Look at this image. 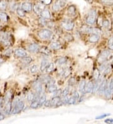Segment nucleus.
Listing matches in <instances>:
<instances>
[{
	"label": "nucleus",
	"mask_w": 113,
	"mask_h": 124,
	"mask_svg": "<svg viewBox=\"0 0 113 124\" xmlns=\"http://www.w3.org/2000/svg\"><path fill=\"white\" fill-rule=\"evenodd\" d=\"M97 19V12L94 9H91L87 13V15L86 18V23L88 24H94L96 23Z\"/></svg>",
	"instance_id": "1"
},
{
	"label": "nucleus",
	"mask_w": 113,
	"mask_h": 124,
	"mask_svg": "<svg viewBox=\"0 0 113 124\" xmlns=\"http://www.w3.org/2000/svg\"><path fill=\"white\" fill-rule=\"evenodd\" d=\"M0 41L5 46H10L11 45V35L6 32H2L0 33Z\"/></svg>",
	"instance_id": "2"
},
{
	"label": "nucleus",
	"mask_w": 113,
	"mask_h": 124,
	"mask_svg": "<svg viewBox=\"0 0 113 124\" xmlns=\"http://www.w3.org/2000/svg\"><path fill=\"white\" fill-rule=\"evenodd\" d=\"M53 33L52 31H50V30L48 29H43V30H41L38 35L39 36L41 39H48L51 38V37L52 36Z\"/></svg>",
	"instance_id": "3"
},
{
	"label": "nucleus",
	"mask_w": 113,
	"mask_h": 124,
	"mask_svg": "<svg viewBox=\"0 0 113 124\" xmlns=\"http://www.w3.org/2000/svg\"><path fill=\"white\" fill-rule=\"evenodd\" d=\"M25 106L24 102L22 100H17L16 103L15 104L13 109L12 110V114H19L20 112H21Z\"/></svg>",
	"instance_id": "4"
},
{
	"label": "nucleus",
	"mask_w": 113,
	"mask_h": 124,
	"mask_svg": "<svg viewBox=\"0 0 113 124\" xmlns=\"http://www.w3.org/2000/svg\"><path fill=\"white\" fill-rule=\"evenodd\" d=\"M60 26L63 29L67 31L72 30L74 27V23L71 21H63L61 22Z\"/></svg>",
	"instance_id": "5"
},
{
	"label": "nucleus",
	"mask_w": 113,
	"mask_h": 124,
	"mask_svg": "<svg viewBox=\"0 0 113 124\" xmlns=\"http://www.w3.org/2000/svg\"><path fill=\"white\" fill-rule=\"evenodd\" d=\"M67 3L64 0H57L53 5V9L55 11H57L61 8H63L66 5Z\"/></svg>",
	"instance_id": "6"
},
{
	"label": "nucleus",
	"mask_w": 113,
	"mask_h": 124,
	"mask_svg": "<svg viewBox=\"0 0 113 124\" xmlns=\"http://www.w3.org/2000/svg\"><path fill=\"white\" fill-rule=\"evenodd\" d=\"M109 55H110V52L109 50H104L100 54V56L98 58V62L100 63H103L107 60Z\"/></svg>",
	"instance_id": "7"
},
{
	"label": "nucleus",
	"mask_w": 113,
	"mask_h": 124,
	"mask_svg": "<svg viewBox=\"0 0 113 124\" xmlns=\"http://www.w3.org/2000/svg\"><path fill=\"white\" fill-rule=\"evenodd\" d=\"M33 9L35 13L37 14V15H40L41 12L45 9V5L43 3H36L34 5Z\"/></svg>",
	"instance_id": "8"
},
{
	"label": "nucleus",
	"mask_w": 113,
	"mask_h": 124,
	"mask_svg": "<svg viewBox=\"0 0 113 124\" xmlns=\"http://www.w3.org/2000/svg\"><path fill=\"white\" fill-rule=\"evenodd\" d=\"M52 80V78L50 76L48 75H43L41 76L40 77V82L42 83L50 84Z\"/></svg>",
	"instance_id": "9"
},
{
	"label": "nucleus",
	"mask_w": 113,
	"mask_h": 124,
	"mask_svg": "<svg viewBox=\"0 0 113 124\" xmlns=\"http://www.w3.org/2000/svg\"><path fill=\"white\" fill-rule=\"evenodd\" d=\"M94 83L90 81L87 83H86V87H85V92L86 93H91L94 91Z\"/></svg>",
	"instance_id": "10"
},
{
	"label": "nucleus",
	"mask_w": 113,
	"mask_h": 124,
	"mask_svg": "<svg viewBox=\"0 0 113 124\" xmlns=\"http://www.w3.org/2000/svg\"><path fill=\"white\" fill-rule=\"evenodd\" d=\"M50 107L51 106H59L61 105L62 101H61L60 97H54L52 98V100H50Z\"/></svg>",
	"instance_id": "11"
},
{
	"label": "nucleus",
	"mask_w": 113,
	"mask_h": 124,
	"mask_svg": "<svg viewBox=\"0 0 113 124\" xmlns=\"http://www.w3.org/2000/svg\"><path fill=\"white\" fill-rule=\"evenodd\" d=\"M41 83H42L40 82H35L33 83V88L36 91L38 95L41 94V93L42 92V86Z\"/></svg>",
	"instance_id": "12"
},
{
	"label": "nucleus",
	"mask_w": 113,
	"mask_h": 124,
	"mask_svg": "<svg viewBox=\"0 0 113 124\" xmlns=\"http://www.w3.org/2000/svg\"><path fill=\"white\" fill-rule=\"evenodd\" d=\"M15 54L18 57L20 58H23L25 56H27V53L26 52L25 50H23V49L21 48H18L16 49L15 50V52H14Z\"/></svg>",
	"instance_id": "13"
},
{
	"label": "nucleus",
	"mask_w": 113,
	"mask_h": 124,
	"mask_svg": "<svg viewBox=\"0 0 113 124\" xmlns=\"http://www.w3.org/2000/svg\"><path fill=\"white\" fill-rule=\"evenodd\" d=\"M28 50L32 53H36V52H39L40 47L36 43H31L28 46Z\"/></svg>",
	"instance_id": "14"
},
{
	"label": "nucleus",
	"mask_w": 113,
	"mask_h": 124,
	"mask_svg": "<svg viewBox=\"0 0 113 124\" xmlns=\"http://www.w3.org/2000/svg\"><path fill=\"white\" fill-rule=\"evenodd\" d=\"M106 87H107V81H106L105 80H104L101 82V84H100L99 87H98V89H97L98 92H99L100 93H104Z\"/></svg>",
	"instance_id": "15"
},
{
	"label": "nucleus",
	"mask_w": 113,
	"mask_h": 124,
	"mask_svg": "<svg viewBox=\"0 0 113 124\" xmlns=\"http://www.w3.org/2000/svg\"><path fill=\"white\" fill-rule=\"evenodd\" d=\"M99 34L97 33H92L90 35V36H89V40L90 43H95L98 42V41L99 40Z\"/></svg>",
	"instance_id": "16"
},
{
	"label": "nucleus",
	"mask_w": 113,
	"mask_h": 124,
	"mask_svg": "<svg viewBox=\"0 0 113 124\" xmlns=\"http://www.w3.org/2000/svg\"><path fill=\"white\" fill-rule=\"evenodd\" d=\"M11 101L10 100L9 101H6V103H5V114L8 115L11 113Z\"/></svg>",
	"instance_id": "17"
},
{
	"label": "nucleus",
	"mask_w": 113,
	"mask_h": 124,
	"mask_svg": "<svg viewBox=\"0 0 113 124\" xmlns=\"http://www.w3.org/2000/svg\"><path fill=\"white\" fill-rule=\"evenodd\" d=\"M68 15L70 16H74L76 15L77 14V10H76V8L74 6L72 5V6H70L69 8H68L67 10Z\"/></svg>",
	"instance_id": "18"
},
{
	"label": "nucleus",
	"mask_w": 113,
	"mask_h": 124,
	"mask_svg": "<svg viewBox=\"0 0 113 124\" xmlns=\"http://www.w3.org/2000/svg\"><path fill=\"white\" fill-rule=\"evenodd\" d=\"M21 8L25 11L30 12L32 9V5L30 3H23L21 5Z\"/></svg>",
	"instance_id": "19"
},
{
	"label": "nucleus",
	"mask_w": 113,
	"mask_h": 124,
	"mask_svg": "<svg viewBox=\"0 0 113 124\" xmlns=\"http://www.w3.org/2000/svg\"><path fill=\"white\" fill-rule=\"evenodd\" d=\"M41 17L45 20H48V19H50L51 18V15H50V11L48 10V9H44L40 13Z\"/></svg>",
	"instance_id": "20"
},
{
	"label": "nucleus",
	"mask_w": 113,
	"mask_h": 124,
	"mask_svg": "<svg viewBox=\"0 0 113 124\" xmlns=\"http://www.w3.org/2000/svg\"><path fill=\"white\" fill-rule=\"evenodd\" d=\"M50 48L53 50H59L62 48V45L59 41H53L50 45Z\"/></svg>",
	"instance_id": "21"
},
{
	"label": "nucleus",
	"mask_w": 113,
	"mask_h": 124,
	"mask_svg": "<svg viewBox=\"0 0 113 124\" xmlns=\"http://www.w3.org/2000/svg\"><path fill=\"white\" fill-rule=\"evenodd\" d=\"M39 52L43 53V54H46V55H50L51 54V50L46 46H43L42 48H40Z\"/></svg>",
	"instance_id": "22"
},
{
	"label": "nucleus",
	"mask_w": 113,
	"mask_h": 124,
	"mask_svg": "<svg viewBox=\"0 0 113 124\" xmlns=\"http://www.w3.org/2000/svg\"><path fill=\"white\" fill-rule=\"evenodd\" d=\"M86 82L85 80H82L78 85V91L80 93H82L85 90V87H86Z\"/></svg>",
	"instance_id": "23"
},
{
	"label": "nucleus",
	"mask_w": 113,
	"mask_h": 124,
	"mask_svg": "<svg viewBox=\"0 0 113 124\" xmlns=\"http://www.w3.org/2000/svg\"><path fill=\"white\" fill-rule=\"evenodd\" d=\"M48 64V62L46 60H43L41 62V65H40V70L42 71H45V69L47 68V65Z\"/></svg>",
	"instance_id": "24"
},
{
	"label": "nucleus",
	"mask_w": 113,
	"mask_h": 124,
	"mask_svg": "<svg viewBox=\"0 0 113 124\" xmlns=\"http://www.w3.org/2000/svg\"><path fill=\"white\" fill-rule=\"evenodd\" d=\"M57 90V85H55L53 83V84H50L49 86H48V92L50 93H53L54 92H55L56 90Z\"/></svg>",
	"instance_id": "25"
},
{
	"label": "nucleus",
	"mask_w": 113,
	"mask_h": 124,
	"mask_svg": "<svg viewBox=\"0 0 113 124\" xmlns=\"http://www.w3.org/2000/svg\"><path fill=\"white\" fill-rule=\"evenodd\" d=\"M53 69H54V64H53V63H50L47 65V68L45 69V71L49 73L52 72L53 70Z\"/></svg>",
	"instance_id": "26"
},
{
	"label": "nucleus",
	"mask_w": 113,
	"mask_h": 124,
	"mask_svg": "<svg viewBox=\"0 0 113 124\" xmlns=\"http://www.w3.org/2000/svg\"><path fill=\"white\" fill-rule=\"evenodd\" d=\"M46 98H47V97H46V95L45 93L42 94L40 96V97L39 98V100H38L40 106H42L45 103V102L46 101Z\"/></svg>",
	"instance_id": "27"
},
{
	"label": "nucleus",
	"mask_w": 113,
	"mask_h": 124,
	"mask_svg": "<svg viewBox=\"0 0 113 124\" xmlns=\"http://www.w3.org/2000/svg\"><path fill=\"white\" fill-rule=\"evenodd\" d=\"M32 62V58L30 56H25V57L22 58L21 59V62L24 64H29Z\"/></svg>",
	"instance_id": "28"
},
{
	"label": "nucleus",
	"mask_w": 113,
	"mask_h": 124,
	"mask_svg": "<svg viewBox=\"0 0 113 124\" xmlns=\"http://www.w3.org/2000/svg\"><path fill=\"white\" fill-rule=\"evenodd\" d=\"M8 3L5 0H1L0 1V9L1 10H5L7 8Z\"/></svg>",
	"instance_id": "29"
},
{
	"label": "nucleus",
	"mask_w": 113,
	"mask_h": 124,
	"mask_svg": "<svg viewBox=\"0 0 113 124\" xmlns=\"http://www.w3.org/2000/svg\"><path fill=\"white\" fill-rule=\"evenodd\" d=\"M67 62V58L65 57H60L59 58H58L56 61V62L57 63V64L59 65H63V64L66 63Z\"/></svg>",
	"instance_id": "30"
},
{
	"label": "nucleus",
	"mask_w": 113,
	"mask_h": 124,
	"mask_svg": "<svg viewBox=\"0 0 113 124\" xmlns=\"http://www.w3.org/2000/svg\"><path fill=\"white\" fill-rule=\"evenodd\" d=\"M35 95L32 92H29L27 94V97H26V98L28 101H31L32 102V101L35 100Z\"/></svg>",
	"instance_id": "31"
},
{
	"label": "nucleus",
	"mask_w": 113,
	"mask_h": 124,
	"mask_svg": "<svg viewBox=\"0 0 113 124\" xmlns=\"http://www.w3.org/2000/svg\"><path fill=\"white\" fill-rule=\"evenodd\" d=\"M8 16L5 13L0 12V20L6 22L8 21Z\"/></svg>",
	"instance_id": "32"
},
{
	"label": "nucleus",
	"mask_w": 113,
	"mask_h": 124,
	"mask_svg": "<svg viewBox=\"0 0 113 124\" xmlns=\"http://www.w3.org/2000/svg\"><path fill=\"white\" fill-rule=\"evenodd\" d=\"M30 107H31L32 108H33V109L37 108L38 107H40L39 102H38V100H33V101H32V103H31V105H30Z\"/></svg>",
	"instance_id": "33"
},
{
	"label": "nucleus",
	"mask_w": 113,
	"mask_h": 124,
	"mask_svg": "<svg viewBox=\"0 0 113 124\" xmlns=\"http://www.w3.org/2000/svg\"><path fill=\"white\" fill-rule=\"evenodd\" d=\"M17 13L18 14V15H19L21 17H23L25 16V11L22 9V8H18L17 9Z\"/></svg>",
	"instance_id": "34"
},
{
	"label": "nucleus",
	"mask_w": 113,
	"mask_h": 124,
	"mask_svg": "<svg viewBox=\"0 0 113 124\" xmlns=\"http://www.w3.org/2000/svg\"><path fill=\"white\" fill-rule=\"evenodd\" d=\"M38 66L36 65H32V67H30V71L31 73H35L38 71Z\"/></svg>",
	"instance_id": "35"
},
{
	"label": "nucleus",
	"mask_w": 113,
	"mask_h": 124,
	"mask_svg": "<svg viewBox=\"0 0 113 124\" xmlns=\"http://www.w3.org/2000/svg\"><path fill=\"white\" fill-rule=\"evenodd\" d=\"M70 74V70L69 69H65L62 70V75L64 77H67Z\"/></svg>",
	"instance_id": "36"
},
{
	"label": "nucleus",
	"mask_w": 113,
	"mask_h": 124,
	"mask_svg": "<svg viewBox=\"0 0 113 124\" xmlns=\"http://www.w3.org/2000/svg\"><path fill=\"white\" fill-rule=\"evenodd\" d=\"M69 92H70V90L69 88H68V87H66L65 89L63 90V91L62 92V96L63 97H65L66 96H68L69 93Z\"/></svg>",
	"instance_id": "37"
},
{
	"label": "nucleus",
	"mask_w": 113,
	"mask_h": 124,
	"mask_svg": "<svg viewBox=\"0 0 113 124\" xmlns=\"http://www.w3.org/2000/svg\"><path fill=\"white\" fill-rule=\"evenodd\" d=\"M75 83H76V80H75V78L74 77L70 78L69 79V85H70V86L74 85L75 84Z\"/></svg>",
	"instance_id": "38"
},
{
	"label": "nucleus",
	"mask_w": 113,
	"mask_h": 124,
	"mask_svg": "<svg viewBox=\"0 0 113 124\" xmlns=\"http://www.w3.org/2000/svg\"><path fill=\"white\" fill-rule=\"evenodd\" d=\"M101 2L104 3V4H105V5H113V0H101Z\"/></svg>",
	"instance_id": "39"
},
{
	"label": "nucleus",
	"mask_w": 113,
	"mask_h": 124,
	"mask_svg": "<svg viewBox=\"0 0 113 124\" xmlns=\"http://www.w3.org/2000/svg\"><path fill=\"white\" fill-rule=\"evenodd\" d=\"M109 24H110L109 21L107 20H105L104 21H103V24H102V25H103V27L104 28H108L109 26Z\"/></svg>",
	"instance_id": "40"
},
{
	"label": "nucleus",
	"mask_w": 113,
	"mask_h": 124,
	"mask_svg": "<svg viewBox=\"0 0 113 124\" xmlns=\"http://www.w3.org/2000/svg\"><path fill=\"white\" fill-rule=\"evenodd\" d=\"M62 90L60 89H59V90H57L55 91V92H54V94H53V95H54V97H59V96L60 95H62Z\"/></svg>",
	"instance_id": "41"
},
{
	"label": "nucleus",
	"mask_w": 113,
	"mask_h": 124,
	"mask_svg": "<svg viewBox=\"0 0 113 124\" xmlns=\"http://www.w3.org/2000/svg\"><path fill=\"white\" fill-rule=\"evenodd\" d=\"M109 90H110L111 93L113 94V78L111 79L110 83H109Z\"/></svg>",
	"instance_id": "42"
},
{
	"label": "nucleus",
	"mask_w": 113,
	"mask_h": 124,
	"mask_svg": "<svg viewBox=\"0 0 113 124\" xmlns=\"http://www.w3.org/2000/svg\"><path fill=\"white\" fill-rule=\"evenodd\" d=\"M94 77L95 78V79L97 80L99 79V72L97 70H96L94 72Z\"/></svg>",
	"instance_id": "43"
},
{
	"label": "nucleus",
	"mask_w": 113,
	"mask_h": 124,
	"mask_svg": "<svg viewBox=\"0 0 113 124\" xmlns=\"http://www.w3.org/2000/svg\"><path fill=\"white\" fill-rule=\"evenodd\" d=\"M109 115H110V114H103V115H101L99 116H96V119H101V118H105L106 116H109Z\"/></svg>",
	"instance_id": "44"
},
{
	"label": "nucleus",
	"mask_w": 113,
	"mask_h": 124,
	"mask_svg": "<svg viewBox=\"0 0 113 124\" xmlns=\"http://www.w3.org/2000/svg\"><path fill=\"white\" fill-rule=\"evenodd\" d=\"M39 23H40V24H42V25H46V24H47V23H46V20L43 18H40Z\"/></svg>",
	"instance_id": "45"
},
{
	"label": "nucleus",
	"mask_w": 113,
	"mask_h": 124,
	"mask_svg": "<svg viewBox=\"0 0 113 124\" xmlns=\"http://www.w3.org/2000/svg\"><path fill=\"white\" fill-rule=\"evenodd\" d=\"M40 1L43 5H50L52 2V0H40Z\"/></svg>",
	"instance_id": "46"
},
{
	"label": "nucleus",
	"mask_w": 113,
	"mask_h": 124,
	"mask_svg": "<svg viewBox=\"0 0 113 124\" xmlns=\"http://www.w3.org/2000/svg\"><path fill=\"white\" fill-rule=\"evenodd\" d=\"M105 122L107 124H113V119L112 118H107L105 120Z\"/></svg>",
	"instance_id": "47"
},
{
	"label": "nucleus",
	"mask_w": 113,
	"mask_h": 124,
	"mask_svg": "<svg viewBox=\"0 0 113 124\" xmlns=\"http://www.w3.org/2000/svg\"><path fill=\"white\" fill-rule=\"evenodd\" d=\"M45 106L47 107H50V101H46L45 102Z\"/></svg>",
	"instance_id": "48"
},
{
	"label": "nucleus",
	"mask_w": 113,
	"mask_h": 124,
	"mask_svg": "<svg viewBox=\"0 0 113 124\" xmlns=\"http://www.w3.org/2000/svg\"><path fill=\"white\" fill-rule=\"evenodd\" d=\"M11 9H16V4L15 3H11Z\"/></svg>",
	"instance_id": "49"
},
{
	"label": "nucleus",
	"mask_w": 113,
	"mask_h": 124,
	"mask_svg": "<svg viewBox=\"0 0 113 124\" xmlns=\"http://www.w3.org/2000/svg\"><path fill=\"white\" fill-rule=\"evenodd\" d=\"M4 118H5V116L3 115V114H1V113L0 112V120H3V119H4Z\"/></svg>",
	"instance_id": "50"
},
{
	"label": "nucleus",
	"mask_w": 113,
	"mask_h": 124,
	"mask_svg": "<svg viewBox=\"0 0 113 124\" xmlns=\"http://www.w3.org/2000/svg\"><path fill=\"white\" fill-rule=\"evenodd\" d=\"M113 43V36L110 38L109 41V44H111V43Z\"/></svg>",
	"instance_id": "51"
},
{
	"label": "nucleus",
	"mask_w": 113,
	"mask_h": 124,
	"mask_svg": "<svg viewBox=\"0 0 113 124\" xmlns=\"http://www.w3.org/2000/svg\"><path fill=\"white\" fill-rule=\"evenodd\" d=\"M109 49H110V50H113V43H111V44H110V45H109Z\"/></svg>",
	"instance_id": "52"
},
{
	"label": "nucleus",
	"mask_w": 113,
	"mask_h": 124,
	"mask_svg": "<svg viewBox=\"0 0 113 124\" xmlns=\"http://www.w3.org/2000/svg\"><path fill=\"white\" fill-rule=\"evenodd\" d=\"M3 62H4V61H3V60L1 59V58H0V65H1V64L3 63Z\"/></svg>",
	"instance_id": "53"
},
{
	"label": "nucleus",
	"mask_w": 113,
	"mask_h": 124,
	"mask_svg": "<svg viewBox=\"0 0 113 124\" xmlns=\"http://www.w3.org/2000/svg\"><path fill=\"white\" fill-rule=\"evenodd\" d=\"M86 1L89 3H91L92 2V0H86Z\"/></svg>",
	"instance_id": "54"
}]
</instances>
